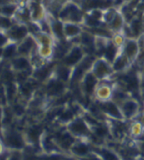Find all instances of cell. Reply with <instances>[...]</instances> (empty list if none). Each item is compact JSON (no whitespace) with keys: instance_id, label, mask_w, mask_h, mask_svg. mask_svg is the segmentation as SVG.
<instances>
[{"instance_id":"11","label":"cell","mask_w":144,"mask_h":160,"mask_svg":"<svg viewBox=\"0 0 144 160\" xmlns=\"http://www.w3.org/2000/svg\"><path fill=\"white\" fill-rule=\"evenodd\" d=\"M18 55L31 58L34 53L38 51V45L32 34H30L22 42L17 44Z\"/></svg>"},{"instance_id":"1","label":"cell","mask_w":144,"mask_h":160,"mask_svg":"<svg viewBox=\"0 0 144 160\" xmlns=\"http://www.w3.org/2000/svg\"><path fill=\"white\" fill-rule=\"evenodd\" d=\"M85 13L82 8L72 0H69L60 9L57 18L62 22H72L83 24Z\"/></svg>"},{"instance_id":"22","label":"cell","mask_w":144,"mask_h":160,"mask_svg":"<svg viewBox=\"0 0 144 160\" xmlns=\"http://www.w3.org/2000/svg\"><path fill=\"white\" fill-rule=\"evenodd\" d=\"M94 152L100 155L103 158V160H120L119 158L117 157V155L109 149L96 148L94 149Z\"/></svg>"},{"instance_id":"35","label":"cell","mask_w":144,"mask_h":160,"mask_svg":"<svg viewBox=\"0 0 144 160\" xmlns=\"http://www.w3.org/2000/svg\"><path fill=\"white\" fill-rule=\"evenodd\" d=\"M143 107H144V99H143Z\"/></svg>"},{"instance_id":"9","label":"cell","mask_w":144,"mask_h":160,"mask_svg":"<svg viewBox=\"0 0 144 160\" xmlns=\"http://www.w3.org/2000/svg\"><path fill=\"white\" fill-rule=\"evenodd\" d=\"M67 130L72 136L77 137L89 136L90 133L89 124L84 117L80 116H76L72 122L67 125Z\"/></svg>"},{"instance_id":"3","label":"cell","mask_w":144,"mask_h":160,"mask_svg":"<svg viewBox=\"0 0 144 160\" xmlns=\"http://www.w3.org/2000/svg\"><path fill=\"white\" fill-rule=\"evenodd\" d=\"M90 71L100 81L111 80V78L115 76L112 64L103 57H100L95 59Z\"/></svg>"},{"instance_id":"29","label":"cell","mask_w":144,"mask_h":160,"mask_svg":"<svg viewBox=\"0 0 144 160\" xmlns=\"http://www.w3.org/2000/svg\"><path fill=\"white\" fill-rule=\"evenodd\" d=\"M83 160H100L99 158H97L96 156H94V155H90L89 157L87 158H83Z\"/></svg>"},{"instance_id":"2","label":"cell","mask_w":144,"mask_h":160,"mask_svg":"<svg viewBox=\"0 0 144 160\" xmlns=\"http://www.w3.org/2000/svg\"><path fill=\"white\" fill-rule=\"evenodd\" d=\"M42 91L47 99H57L66 94L68 83H64L55 77L51 76L44 83H42Z\"/></svg>"},{"instance_id":"16","label":"cell","mask_w":144,"mask_h":160,"mask_svg":"<svg viewBox=\"0 0 144 160\" xmlns=\"http://www.w3.org/2000/svg\"><path fill=\"white\" fill-rule=\"evenodd\" d=\"M132 65L133 64L131 62L130 60L122 52H120L115 61L112 62V68L115 75H119L127 72Z\"/></svg>"},{"instance_id":"12","label":"cell","mask_w":144,"mask_h":160,"mask_svg":"<svg viewBox=\"0 0 144 160\" xmlns=\"http://www.w3.org/2000/svg\"><path fill=\"white\" fill-rule=\"evenodd\" d=\"M14 72H32L33 66L30 58L17 55L9 62H7Z\"/></svg>"},{"instance_id":"34","label":"cell","mask_w":144,"mask_h":160,"mask_svg":"<svg viewBox=\"0 0 144 160\" xmlns=\"http://www.w3.org/2000/svg\"><path fill=\"white\" fill-rule=\"evenodd\" d=\"M139 1H141V2H144V0H139Z\"/></svg>"},{"instance_id":"14","label":"cell","mask_w":144,"mask_h":160,"mask_svg":"<svg viewBox=\"0 0 144 160\" xmlns=\"http://www.w3.org/2000/svg\"><path fill=\"white\" fill-rule=\"evenodd\" d=\"M72 71H73V68H70L62 62H56L52 76L69 84L72 78Z\"/></svg>"},{"instance_id":"23","label":"cell","mask_w":144,"mask_h":160,"mask_svg":"<svg viewBox=\"0 0 144 160\" xmlns=\"http://www.w3.org/2000/svg\"><path fill=\"white\" fill-rule=\"evenodd\" d=\"M71 150L74 154L78 156H86L89 154V148L88 145L84 143L74 144L71 147Z\"/></svg>"},{"instance_id":"31","label":"cell","mask_w":144,"mask_h":160,"mask_svg":"<svg viewBox=\"0 0 144 160\" xmlns=\"http://www.w3.org/2000/svg\"><path fill=\"white\" fill-rule=\"evenodd\" d=\"M141 115H142V118L144 120V109H143V111H142Z\"/></svg>"},{"instance_id":"13","label":"cell","mask_w":144,"mask_h":160,"mask_svg":"<svg viewBox=\"0 0 144 160\" xmlns=\"http://www.w3.org/2000/svg\"><path fill=\"white\" fill-rule=\"evenodd\" d=\"M108 81L110 80L100 81L94 91V96H93L94 100H96L99 102H103V101H107V100L112 99L113 83L108 82Z\"/></svg>"},{"instance_id":"6","label":"cell","mask_w":144,"mask_h":160,"mask_svg":"<svg viewBox=\"0 0 144 160\" xmlns=\"http://www.w3.org/2000/svg\"><path fill=\"white\" fill-rule=\"evenodd\" d=\"M96 101V100H95ZM98 105L100 107L102 114L106 117V119H112V120H125L123 114L122 112L120 105L112 99L99 102Z\"/></svg>"},{"instance_id":"30","label":"cell","mask_w":144,"mask_h":160,"mask_svg":"<svg viewBox=\"0 0 144 160\" xmlns=\"http://www.w3.org/2000/svg\"><path fill=\"white\" fill-rule=\"evenodd\" d=\"M141 148H142V151H143V152H144V142H142V143Z\"/></svg>"},{"instance_id":"7","label":"cell","mask_w":144,"mask_h":160,"mask_svg":"<svg viewBox=\"0 0 144 160\" xmlns=\"http://www.w3.org/2000/svg\"><path fill=\"white\" fill-rule=\"evenodd\" d=\"M125 120H131L141 115V105L136 98L130 96L120 105Z\"/></svg>"},{"instance_id":"33","label":"cell","mask_w":144,"mask_h":160,"mask_svg":"<svg viewBox=\"0 0 144 160\" xmlns=\"http://www.w3.org/2000/svg\"><path fill=\"white\" fill-rule=\"evenodd\" d=\"M66 160H73V159H71V158H67V159H66Z\"/></svg>"},{"instance_id":"18","label":"cell","mask_w":144,"mask_h":160,"mask_svg":"<svg viewBox=\"0 0 144 160\" xmlns=\"http://www.w3.org/2000/svg\"><path fill=\"white\" fill-rule=\"evenodd\" d=\"M55 138L60 147H62L63 149L69 148L74 143V138L67 130L60 132L56 135Z\"/></svg>"},{"instance_id":"4","label":"cell","mask_w":144,"mask_h":160,"mask_svg":"<svg viewBox=\"0 0 144 160\" xmlns=\"http://www.w3.org/2000/svg\"><path fill=\"white\" fill-rule=\"evenodd\" d=\"M86 55L87 54L82 46L79 44H72L69 51L59 62L65 64L70 68H74L80 63Z\"/></svg>"},{"instance_id":"5","label":"cell","mask_w":144,"mask_h":160,"mask_svg":"<svg viewBox=\"0 0 144 160\" xmlns=\"http://www.w3.org/2000/svg\"><path fill=\"white\" fill-rule=\"evenodd\" d=\"M100 82V81L98 79L97 77L91 71H89L83 76L80 83L78 84L80 93L84 97L93 98L94 91H95V89L97 88Z\"/></svg>"},{"instance_id":"26","label":"cell","mask_w":144,"mask_h":160,"mask_svg":"<svg viewBox=\"0 0 144 160\" xmlns=\"http://www.w3.org/2000/svg\"><path fill=\"white\" fill-rule=\"evenodd\" d=\"M36 160H62V157L58 155H50V156H43Z\"/></svg>"},{"instance_id":"10","label":"cell","mask_w":144,"mask_h":160,"mask_svg":"<svg viewBox=\"0 0 144 160\" xmlns=\"http://www.w3.org/2000/svg\"><path fill=\"white\" fill-rule=\"evenodd\" d=\"M121 52L130 60L132 63H135L141 52L138 39L127 38L124 45L121 48Z\"/></svg>"},{"instance_id":"24","label":"cell","mask_w":144,"mask_h":160,"mask_svg":"<svg viewBox=\"0 0 144 160\" xmlns=\"http://www.w3.org/2000/svg\"><path fill=\"white\" fill-rule=\"evenodd\" d=\"M28 138L30 139V141L32 142H38L40 139V136H41V130L39 129V127H31L28 130Z\"/></svg>"},{"instance_id":"25","label":"cell","mask_w":144,"mask_h":160,"mask_svg":"<svg viewBox=\"0 0 144 160\" xmlns=\"http://www.w3.org/2000/svg\"><path fill=\"white\" fill-rule=\"evenodd\" d=\"M43 146H44L45 149L47 150V151H52V150H54V149L56 148L55 145H54V143L52 142V141L51 140L50 138H46L44 139V141H43Z\"/></svg>"},{"instance_id":"19","label":"cell","mask_w":144,"mask_h":160,"mask_svg":"<svg viewBox=\"0 0 144 160\" xmlns=\"http://www.w3.org/2000/svg\"><path fill=\"white\" fill-rule=\"evenodd\" d=\"M120 52H121V49L114 43L112 39H111L108 45H107V47L105 48L103 58H105L107 61L110 62L112 64V62L115 61V59L117 58V57L118 56Z\"/></svg>"},{"instance_id":"27","label":"cell","mask_w":144,"mask_h":160,"mask_svg":"<svg viewBox=\"0 0 144 160\" xmlns=\"http://www.w3.org/2000/svg\"><path fill=\"white\" fill-rule=\"evenodd\" d=\"M140 77V91L141 93L144 92V71L139 74Z\"/></svg>"},{"instance_id":"21","label":"cell","mask_w":144,"mask_h":160,"mask_svg":"<svg viewBox=\"0 0 144 160\" xmlns=\"http://www.w3.org/2000/svg\"><path fill=\"white\" fill-rule=\"evenodd\" d=\"M18 55L17 44L10 42L2 48V60L3 62H9Z\"/></svg>"},{"instance_id":"28","label":"cell","mask_w":144,"mask_h":160,"mask_svg":"<svg viewBox=\"0 0 144 160\" xmlns=\"http://www.w3.org/2000/svg\"><path fill=\"white\" fill-rule=\"evenodd\" d=\"M9 160H22L21 158V156H20V153H18V152H15L13 156L11 157V158Z\"/></svg>"},{"instance_id":"17","label":"cell","mask_w":144,"mask_h":160,"mask_svg":"<svg viewBox=\"0 0 144 160\" xmlns=\"http://www.w3.org/2000/svg\"><path fill=\"white\" fill-rule=\"evenodd\" d=\"M6 144L12 148L15 149H20L22 148L25 142L23 140L22 137L20 133L16 132V131H9L5 138Z\"/></svg>"},{"instance_id":"15","label":"cell","mask_w":144,"mask_h":160,"mask_svg":"<svg viewBox=\"0 0 144 160\" xmlns=\"http://www.w3.org/2000/svg\"><path fill=\"white\" fill-rule=\"evenodd\" d=\"M64 23V36L65 39L68 42H72L79 37L82 32L84 31L83 25L78 23L63 22Z\"/></svg>"},{"instance_id":"8","label":"cell","mask_w":144,"mask_h":160,"mask_svg":"<svg viewBox=\"0 0 144 160\" xmlns=\"http://www.w3.org/2000/svg\"><path fill=\"white\" fill-rule=\"evenodd\" d=\"M5 33L10 42L18 44L31 34V31L29 25L27 24L15 22L14 25L8 31H6Z\"/></svg>"},{"instance_id":"32","label":"cell","mask_w":144,"mask_h":160,"mask_svg":"<svg viewBox=\"0 0 144 160\" xmlns=\"http://www.w3.org/2000/svg\"><path fill=\"white\" fill-rule=\"evenodd\" d=\"M123 1L125 3V2H132V1H135V0H123Z\"/></svg>"},{"instance_id":"20","label":"cell","mask_w":144,"mask_h":160,"mask_svg":"<svg viewBox=\"0 0 144 160\" xmlns=\"http://www.w3.org/2000/svg\"><path fill=\"white\" fill-rule=\"evenodd\" d=\"M20 7V3L16 2H9L1 4V15L14 19Z\"/></svg>"}]
</instances>
